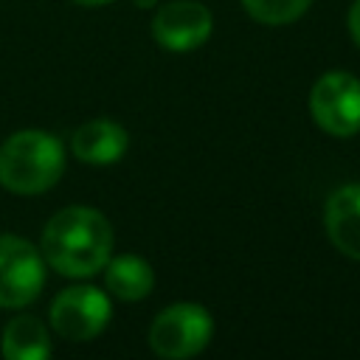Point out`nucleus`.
Instances as JSON below:
<instances>
[{
  "instance_id": "nucleus-1",
  "label": "nucleus",
  "mask_w": 360,
  "mask_h": 360,
  "mask_svg": "<svg viewBox=\"0 0 360 360\" xmlns=\"http://www.w3.org/2000/svg\"><path fill=\"white\" fill-rule=\"evenodd\" d=\"M112 253V225L110 219L87 205H70L56 211L42 231L45 262L68 276L87 278L104 270Z\"/></svg>"
},
{
  "instance_id": "nucleus-2",
  "label": "nucleus",
  "mask_w": 360,
  "mask_h": 360,
  "mask_svg": "<svg viewBox=\"0 0 360 360\" xmlns=\"http://www.w3.org/2000/svg\"><path fill=\"white\" fill-rule=\"evenodd\" d=\"M65 172V146L45 129H20L0 146V183L14 194H42Z\"/></svg>"
},
{
  "instance_id": "nucleus-3",
  "label": "nucleus",
  "mask_w": 360,
  "mask_h": 360,
  "mask_svg": "<svg viewBox=\"0 0 360 360\" xmlns=\"http://www.w3.org/2000/svg\"><path fill=\"white\" fill-rule=\"evenodd\" d=\"M214 335V321L205 307L180 301L160 309L149 326V346L166 360H183L200 354Z\"/></svg>"
},
{
  "instance_id": "nucleus-4",
  "label": "nucleus",
  "mask_w": 360,
  "mask_h": 360,
  "mask_svg": "<svg viewBox=\"0 0 360 360\" xmlns=\"http://www.w3.org/2000/svg\"><path fill=\"white\" fill-rule=\"evenodd\" d=\"M309 110L323 132L335 138L354 135L360 129V82L346 70L323 73L312 84Z\"/></svg>"
},
{
  "instance_id": "nucleus-5",
  "label": "nucleus",
  "mask_w": 360,
  "mask_h": 360,
  "mask_svg": "<svg viewBox=\"0 0 360 360\" xmlns=\"http://www.w3.org/2000/svg\"><path fill=\"white\" fill-rule=\"evenodd\" d=\"M45 287V259L39 250L22 239L0 236V307L14 309L31 304Z\"/></svg>"
},
{
  "instance_id": "nucleus-6",
  "label": "nucleus",
  "mask_w": 360,
  "mask_h": 360,
  "mask_svg": "<svg viewBox=\"0 0 360 360\" xmlns=\"http://www.w3.org/2000/svg\"><path fill=\"white\" fill-rule=\"evenodd\" d=\"M112 304L96 287H68L51 301V326L65 340H93L110 323Z\"/></svg>"
},
{
  "instance_id": "nucleus-7",
  "label": "nucleus",
  "mask_w": 360,
  "mask_h": 360,
  "mask_svg": "<svg viewBox=\"0 0 360 360\" xmlns=\"http://www.w3.org/2000/svg\"><path fill=\"white\" fill-rule=\"evenodd\" d=\"M214 31V17L202 3L194 0H172L158 8L152 17V37L160 48L186 53L200 48Z\"/></svg>"
},
{
  "instance_id": "nucleus-8",
  "label": "nucleus",
  "mask_w": 360,
  "mask_h": 360,
  "mask_svg": "<svg viewBox=\"0 0 360 360\" xmlns=\"http://www.w3.org/2000/svg\"><path fill=\"white\" fill-rule=\"evenodd\" d=\"M323 225L329 242L360 262V183L338 188L323 208Z\"/></svg>"
},
{
  "instance_id": "nucleus-9",
  "label": "nucleus",
  "mask_w": 360,
  "mask_h": 360,
  "mask_svg": "<svg viewBox=\"0 0 360 360\" xmlns=\"http://www.w3.org/2000/svg\"><path fill=\"white\" fill-rule=\"evenodd\" d=\"M127 129L115 121H107V118H96V121H87L82 124L73 138H70V149L79 160L90 163V166H110L115 163L124 152H127Z\"/></svg>"
},
{
  "instance_id": "nucleus-10",
  "label": "nucleus",
  "mask_w": 360,
  "mask_h": 360,
  "mask_svg": "<svg viewBox=\"0 0 360 360\" xmlns=\"http://www.w3.org/2000/svg\"><path fill=\"white\" fill-rule=\"evenodd\" d=\"M104 284L121 301H141L152 292L155 273L149 262H143L141 256H132V253H124L115 259L110 256L104 264Z\"/></svg>"
},
{
  "instance_id": "nucleus-11",
  "label": "nucleus",
  "mask_w": 360,
  "mask_h": 360,
  "mask_svg": "<svg viewBox=\"0 0 360 360\" xmlns=\"http://www.w3.org/2000/svg\"><path fill=\"white\" fill-rule=\"evenodd\" d=\"M3 357L8 360H45L51 354V335L34 315H17L3 326Z\"/></svg>"
},
{
  "instance_id": "nucleus-12",
  "label": "nucleus",
  "mask_w": 360,
  "mask_h": 360,
  "mask_svg": "<svg viewBox=\"0 0 360 360\" xmlns=\"http://www.w3.org/2000/svg\"><path fill=\"white\" fill-rule=\"evenodd\" d=\"M312 0H242L245 11L264 25H287L295 22Z\"/></svg>"
},
{
  "instance_id": "nucleus-13",
  "label": "nucleus",
  "mask_w": 360,
  "mask_h": 360,
  "mask_svg": "<svg viewBox=\"0 0 360 360\" xmlns=\"http://www.w3.org/2000/svg\"><path fill=\"white\" fill-rule=\"evenodd\" d=\"M349 34L360 48V0H354L352 8H349Z\"/></svg>"
},
{
  "instance_id": "nucleus-14",
  "label": "nucleus",
  "mask_w": 360,
  "mask_h": 360,
  "mask_svg": "<svg viewBox=\"0 0 360 360\" xmlns=\"http://www.w3.org/2000/svg\"><path fill=\"white\" fill-rule=\"evenodd\" d=\"M79 6H104V3H112V0H73Z\"/></svg>"
}]
</instances>
